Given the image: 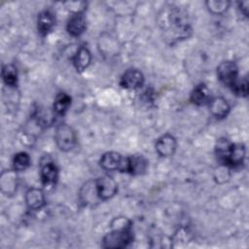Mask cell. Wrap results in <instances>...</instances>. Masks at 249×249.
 Wrapping results in <instances>:
<instances>
[{"mask_svg":"<svg viewBox=\"0 0 249 249\" xmlns=\"http://www.w3.org/2000/svg\"><path fill=\"white\" fill-rule=\"evenodd\" d=\"M160 24L165 32L171 33L175 39L188 37L191 28L186 19V15L177 7L166 6L160 14ZM170 37V38H171Z\"/></svg>","mask_w":249,"mask_h":249,"instance_id":"obj_1","label":"cell"},{"mask_svg":"<svg viewBox=\"0 0 249 249\" xmlns=\"http://www.w3.org/2000/svg\"><path fill=\"white\" fill-rule=\"evenodd\" d=\"M133 239L132 230L129 225L108 232L102 240L104 248H124L128 246Z\"/></svg>","mask_w":249,"mask_h":249,"instance_id":"obj_2","label":"cell"},{"mask_svg":"<svg viewBox=\"0 0 249 249\" xmlns=\"http://www.w3.org/2000/svg\"><path fill=\"white\" fill-rule=\"evenodd\" d=\"M54 140L61 151L67 152L72 150L76 144V133L70 125L60 124L55 129Z\"/></svg>","mask_w":249,"mask_h":249,"instance_id":"obj_3","label":"cell"},{"mask_svg":"<svg viewBox=\"0 0 249 249\" xmlns=\"http://www.w3.org/2000/svg\"><path fill=\"white\" fill-rule=\"evenodd\" d=\"M100 166L105 170H119L127 172V157L117 152H107L100 159Z\"/></svg>","mask_w":249,"mask_h":249,"instance_id":"obj_4","label":"cell"},{"mask_svg":"<svg viewBox=\"0 0 249 249\" xmlns=\"http://www.w3.org/2000/svg\"><path fill=\"white\" fill-rule=\"evenodd\" d=\"M40 177L44 187H53L58 177V169L50 157H43L40 163Z\"/></svg>","mask_w":249,"mask_h":249,"instance_id":"obj_5","label":"cell"},{"mask_svg":"<svg viewBox=\"0 0 249 249\" xmlns=\"http://www.w3.org/2000/svg\"><path fill=\"white\" fill-rule=\"evenodd\" d=\"M94 188H95L97 196L103 200L109 199L112 196H114L118 189L116 181L108 175L99 177L94 182Z\"/></svg>","mask_w":249,"mask_h":249,"instance_id":"obj_6","label":"cell"},{"mask_svg":"<svg viewBox=\"0 0 249 249\" xmlns=\"http://www.w3.org/2000/svg\"><path fill=\"white\" fill-rule=\"evenodd\" d=\"M238 69L233 61H223L217 67V76L219 80L226 86L231 87L237 79Z\"/></svg>","mask_w":249,"mask_h":249,"instance_id":"obj_7","label":"cell"},{"mask_svg":"<svg viewBox=\"0 0 249 249\" xmlns=\"http://www.w3.org/2000/svg\"><path fill=\"white\" fill-rule=\"evenodd\" d=\"M144 83V76L141 71L135 68L127 69L121 77L120 85L126 89H135Z\"/></svg>","mask_w":249,"mask_h":249,"instance_id":"obj_8","label":"cell"},{"mask_svg":"<svg viewBox=\"0 0 249 249\" xmlns=\"http://www.w3.org/2000/svg\"><path fill=\"white\" fill-rule=\"evenodd\" d=\"M156 151L160 157H170L176 150V139L171 134H163L156 141Z\"/></svg>","mask_w":249,"mask_h":249,"instance_id":"obj_9","label":"cell"},{"mask_svg":"<svg viewBox=\"0 0 249 249\" xmlns=\"http://www.w3.org/2000/svg\"><path fill=\"white\" fill-rule=\"evenodd\" d=\"M66 28L71 36H80L86 29V18L84 14L81 13L72 15L67 21Z\"/></svg>","mask_w":249,"mask_h":249,"instance_id":"obj_10","label":"cell"},{"mask_svg":"<svg viewBox=\"0 0 249 249\" xmlns=\"http://www.w3.org/2000/svg\"><path fill=\"white\" fill-rule=\"evenodd\" d=\"M230 109L231 107L228 101L222 96L215 97L209 101V111L217 119H223L227 117Z\"/></svg>","mask_w":249,"mask_h":249,"instance_id":"obj_11","label":"cell"},{"mask_svg":"<svg viewBox=\"0 0 249 249\" xmlns=\"http://www.w3.org/2000/svg\"><path fill=\"white\" fill-rule=\"evenodd\" d=\"M25 202L32 210L40 209L45 204V196L41 189L31 188L25 194Z\"/></svg>","mask_w":249,"mask_h":249,"instance_id":"obj_12","label":"cell"},{"mask_svg":"<svg viewBox=\"0 0 249 249\" xmlns=\"http://www.w3.org/2000/svg\"><path fill=\"white\" fill-rule=\"evenodd\" d=\"M72 60L77 71L82 72L85 69H87L90 64L91 54L86 47H80L74 54Z\"/></svg>","mask_w":249,"mask_h":249,"instance_id":"obj_13","label":"cell"},{"mask_svg":"<svg viewBox=\"0 0 249 249\" xmlns=\"http://www.w3.org/2000/svg\"><path fill=\"white\" fill-rule=\"evenodd\" d=\"M190 99L192 103L201 106L210 101V91L205 84H199L196 86V88L192 90Z\"/></svg>","mask_w":249,"mask_h":249,"instance_id":"obj_14","label":"cell"},{"mask_svg":"<svg viewBox=\"0 0 249 249\" xmlns=\"http://www.w3.org/2000/svg\"><path fill=\"white\" fill-rule=\"evenodd\" d=\"M38 31L41 36H46L54 25V17L52 12L46 10L38 16Z\"/></svg>","mask_w":249,"mask_h":249,"instance_id":"obj_15","label":"cell"},{"mask_svg":"<svg viewBox=\"0 0 249 249\" xmlns=\"http://www.w3.org/2000/svg\"><path fill=\"white\" fill-rule=\"evenodd\" d=\"M232 146H233V143L231 142L227 138H220L216 143V146H215L216 156H217L218 160L224 165H226V163L229 160V157H230L231 151L232 149Z\"/></svg>","mask_w":249,"mask_h":249,"instance_id":"obj_16","label":"cell"},{"mask_svg":"<svg viewBox=\"0 0 249 249\" xmlns=\"http://www.w3.org/2000/svg\"><path fill=\"white\" fill-rule=\"evenodd\" d=\"M147 160L142 156L127 157V172L133 175H139L146 171Z\"/></svg>","mask_w":249,"mask_h":249,"instance_id":"obj_17","label":"cell"},{"mask_svg":"<svg viewBox=\"0 0 249 249\" xmlns=\"http://www.w3.org/2000/svg\"><path fill=\"white\" fill-rule=\"evenodd\" d=\"M245 158V147L241 144H234L231 151L229 160L226 163V166L229 167H237L243 163Z\"/></svg>","mask_w":249,"mask_h":249,"instance_id":"obj_18","label":"cell"},{"mask_svg":"<svg viewBox=\"0 0 249 249\" xmlns=\"http://www.w3.org/2000/svg\"><path fill=\"white\" fill-rule=\"evenodd\" d=\"M71 105V97L65 92H59L54 99L53 110L57 115H64Z\"/></svg>","mask_w":249,"mask_h":249,"instance_id":"obj_19","label":"cell"},{"mask_svg":"<svg viewBox=\"0 0 249 249\" xmlns=\"http://www.w3.org/2000/svg\"><path fill=\"white\" fill-rule=\"evenodd\" d=\"M17 176L13 171H4L1 174V188L5 194H13L16 190Z\"/></svg>","mask_w":249,"mask_h":249,"instance_id":"obj_20","label":"cell"},{"mask_svg":"<svg viewBox=\"0 0 249 249\" xmlns=\"http://www.w3.org/2000/svg\"><path fill=\"white\" fill-rule=\"evenodd\" d=\"M2 78L9 87H16L18 84L17 68L13 64H7L2 69Z\"/></svg>","mask_w":249,"mask_h":249,"instance_id":"obj_21","label":"cell"},{"mask_svg":"<svg viewBox=\"0 0 249 249\" xmlns=\"http://www.w3.org/2000/svg\"><path fill=\"white\" fill-rule=\"evenodd\" d=\"M30 165V158L27 153L19 152L14 156L13 168L15 171H23Z\"/></svg>","mask_w":249,"mask_h":249,"instance_id":"obj_22","label":"cell"},{"mask_svg":"<svg viewBox=\"0 0 249 249\" xmlns=\"http://www.w3.org/2000/svg\"><path fill=\"white\" fill-rule=\"evenodd\" d=\"M205 5L210 13L214 15H220L226 12L230 6V2L226 0H208Z\"/></svg>","mask_w":249,"mask_h":249,"instance_id":"obj_23","label":"cell"},{"mask_svg":"<svg viewBox=\"0 0 249 249\" xmlns=\"http://www.w3.org/2000/svg\"><path fill=\"white\" fill-rule=\"evenodd\" d=\"M231 90L234 92V94L241 96V97H246L248 94V80L247 78H241V79H236L233 84L231 86Z\"/></svg>","mask_w":249,"mask_h":249,"instance_id":"obj_24","label":"cell"},{"mask_svg":"<svg viewBox=\"0 0 249 249\" xmlns=\"http://www.w3.org/2000/svg\"><path fill=\"white\" fill-rule=\"evenodd\" d=\"M66 8L72 12V14H81L86 9V2H66Z\"/></svg>","mask_w":249,"mask_h":249,"instance_id":"obj_25","label":"cell"},{"mask_svg":"<svg viewBox=\"0 0 249 249\" xmlns=\"http://www.w3.org/2000/svg\"><path fill=\"white\" fill-rule=\"evenodd\" d=\"M248 6H249V2L248 1H243L238 3V8L241 12V14H243L245 17H248Z\"/></svg>","mask_w":249,"mask_h":249,"instance_id":"obj_26","label":"cell"}]
</instances>
